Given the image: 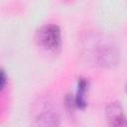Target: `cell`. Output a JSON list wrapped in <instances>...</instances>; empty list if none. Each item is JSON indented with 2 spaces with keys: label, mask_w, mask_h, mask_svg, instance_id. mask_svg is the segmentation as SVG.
I'll return each mask as SVG.
<instances>
[{
  "label": "cell",
  "mask_w": 127,
  "mask_h": 127,
  "mask_svg": "<svg viewBox=\"0 0 127 127\" xmlns=\"http://www.w3.org/2000/svg\"><path fill=\"white\" fill-rule=\"evenodd\" d=\"M36 43L45 51L58 55L63 46L62 31L56 24H47L38 29L35 36Z\"/></svg>",
  "instance_id": "cell-1"
},
{
  "label": "cell",
  "mask_w": 127,
  "mask_h": 127,
  "mask_svg": "<svg viewBox=\"0 0 127 127\" xmlns=\"http://www.w3.org/2000/svg\"><path fill=\"white\" fill-rule=\"evenodd\" d=\"M95 63L103 68H112L119 62V51L111 44H103L95 50Z\"/></svg>",
  "instance_id": "cell-2"
},
{
  "label": "cell",
  "mask_w": 127,
  "mask_h": 127,
  "mask_svg": "<svg viewBox=\"0 0 127 127\" xmlns=\"http://www.w3.org/2000/svg\"><path fill=\"white\" fill-rule=\"evenodd\" d=\"M108 127H127V116L119 102H110L105 107Z\"/></svg>",
  "instance_id": "cell-3"
},
{
  "label": "cell",
  "mask_w": 127,
  "mask_h": 127,
  "mask_svg": "<svg viewBox=\"0 0 127 127\" xmlns=\"http://www.w3.org/2000/svg\"><path fill=\"white\" fill-rule=\"evenodd\" d=\"M89 81L87 78L83 76H79L76 82V92L74 95L75 105L76 108L84 110L87 107V100H86V93L88 90Z\"/></svg>",
  "instance_id": "cell-4"
},
{
  "label": "cell",
  "mask_w": 127,
  "mask_h": 127,
  "mask_svg": "<svg viewBox=\"0 0 127 127\" xmlns=\"http://www.w3.org/2000/svg\"><path fill=\"white\" fill-rule=\"evenodd\" d=\"M37 123L39 127H58L59 118L55 112L45 111L39 115Z\"/></svg>",
  "instance_id": "cell-5"
},
{
  "label": "cell",
  "mask_w": 127,
  "mask_h": 127,
  "mask_svg": "<svg viewBox=\"0 0 127 127\" xmlns=\"http://www.w3.org/2000/svg\"><path fill=\"white\" fill-rule=\"evenodd\" d=\"M64 103H65V109L68 113H73L74 110L76 109V105H75V100H74V96L70 93L66 94L65 98H64Z\"/></svg>",
  "instance_id": "cell-6"
},
{
  "label": "cell",
  "mask_w": 127,
  "mask_h": 127,
  "mask_svg": "<svg viewBox=\"0 0 127 127\" xmlns=\"http://www.w3.org/2000/svg\"><path fill=\"white\" fill-rule=\"evenodd\" d=\"M6 82H7V75L5 73V70L1 69V72H0V88H1V91L4 90V88L6 86Z\"/></svg>",
  "instance_id": "cell-7"
},
{
  "label": "cell",
  "mask_w": 127,
  "mask_h": 127,
  "mask_svg": "<svg viewBox=\"0 0 127 127\" xmlns=\"http://www.w3.org/2000/svg\"><path fill=\"white\" fill-rule=\"evenodd\" d=\"M124 89H125V92L127 93V78H126V81H125V85H124Z\"/></svg>",
  "instance_id": "cell-8"
}]
</instances>
